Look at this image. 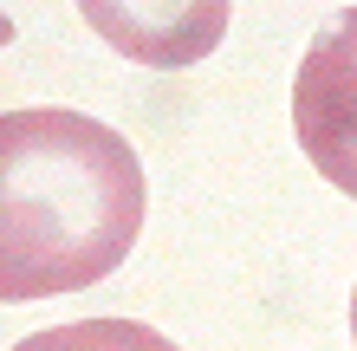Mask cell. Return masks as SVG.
Masks as SVG:
<instances>
[{
    "instance_id": "cell-1",
    "label": "cell",
    "mask_w": 357,
    "mask_h": 351,
    "mask_svg": "<svg viewBox=\"0 0 357 351\" xmlns=\"http://www.w3.org/2000/svg\"><path fill=\"white\" fill-rule=\"evenodd\" d=\"M143 228V163L130 137L85 111L0 117V293L52 299L111 280Z\"/></svg>"
},
{
    "instance_id": "cell-2",
    "label": "cell",
    "mask_w": 357,
    "mask_h": 351,
    "mask_svg": "<svg viewBox=\"0 0 357 351\" xmlns=\"http://www.w3.org/2000/svg\"><path fill=\"white\" fill-rule=\"evenodd\" d=\"M292 137L331 189L357 202V7L325 20L292 78Z\"/></svg>"
},
{
    "instance_id": "cell-3",
    "label": "cell",
    "mask_w": 357,
    "mask_h": 351,
    "mask_svg": "<svg viewBox=\"0 0 357 351\" xmlns=\"http://www.w3.org/2000/svg\"><path fill=\"white\" fill-rule=\"evenodd\" d=\"M78 13L111 52L156 72H182L227 39L234 0H78Z\"/></svg>"
},
{
    "instance_id": "cell-4",
    "label": "cell",
    "mask_w": 357,
    "mask_h": 351,
    "mask_svg": "<svg viewBox=\"0 0 357 351\" xmlns=\"http://www.w3.org/2000/svg\"><path fill=\"white\" fill-rule=\"evenodd\" d=\"M13 351H182V345H169L137 319H78V325H52V332L20 338Z\"/></svg>"
},
{
    "instance_id": "cell-5",
    "label": "cell",
    "mask_w": 357,
    "mask_h": 351,
    "mask_svg": "<svg viewBox=\"0 0 357 351\" xmlns=\"http://www.w3.org/2000/svg\"><path fill=\"white\" fill-rule=\"evenodd\" d=\"M351 345H357V286H351Z\"/></svg>"
}]
</instances>
